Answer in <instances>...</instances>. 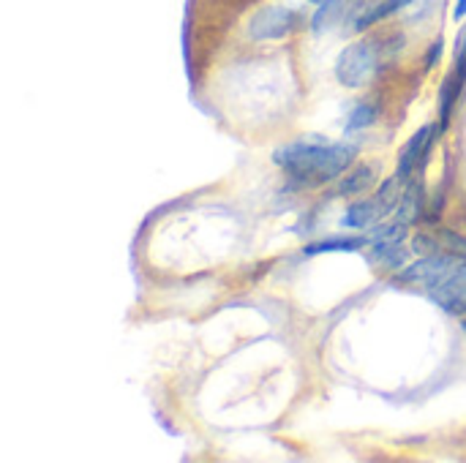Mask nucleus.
Here are the masks:
<instances>
[{"mask_svg":"<svg viewBox=\"0 0 466 463\" xmlns=\"http://www.w3.org/2000/svg\"><path fill=\"white\" fill-rule=\"evenodd\" d=\"M358 158L355 145H311V142H289L273 153V161L300 186H325L344 172Z\"/></svg>","mask_w":466,"mask_h":463,"instance_id":"nucleus-1","label":"nucleus"},{"mask_svg":"<svg viewBox=\"0 0 466 463\" xmlns=\"http://www.w3.org/2000/svg\"><path fill=\"white\" fill-rule=\"evenodd\" d=\"M401 183H404V180H401L399 175L390 177V180H385L382 188H380L374 196L355 202V205L347 210V216L341 218V224L350 226V229H366V226L380 224L385 216H390L393 210H399V202H401V188H399V186H401Z\"/></svg>","mask_w":466,"mask_h":463,"instance_id":"nucleus-2","label":"nucleus"},{"mask_svg":"<svg viewBox=\"0 0 466 463\" xmlns=\"http://www.w3.org/2000/svg\"><path fill=\"white\" fill-rule=\"evenodd\" d=\"M377 71H380V49L371 41L350 44L336 60V79L352 90L369 85L377 76Z\"/></svg>","mask_w":466,"mask_h":463,"instance_id":"nucleus-3","label":"nucleus"},{"mask_svg":"<svg viewBox=\"0 0 466 463\" xmlns=\"http://www.w3.org/2000/svg\"><path fill=\"white\" fill-rule=\"evenodd\" d=\"M459 262H461L459 254H431V257L404 267L399 273V281L401 284H420L426 289H434V287H442L453 276Z\"/></svg>","mask_w":466,"mask_h":463,"instance_id":"nucleus-4","label":"nucleus"},{"mask_svg":"<svg viewBox=\"0 0 466 463\" xmlns=\"http://www.w3.org/2000/svg\"><path fill=\"white\" fill-rule=\"evenodd\" d=\"M298 14L292 8L284 5H268L262 11H257L248 22V35L254 41H273V38H284L298 27Z\"/></svg>","mask_w":466,"mask_h":463,"instance_id":"nucleus-5","label":"nucleus"},{"mask_svg":"<svg viewBox=\"0 0 466 463\" xmlns=\"http://www.w3.org/2000/svg\"><path fill=\"white\" fill-rule=\"evenodd\" d=\"M431 128L429 126H423L410 142H407V147L401 150V156H399V177L401 180H410L412 175H415V169L420 166V164H426V158H429V150H431Z\"/></svg>","mask_w":466,"mask_h":463,"instance_id":"nucleus-6","label":"nucleus"},{"mask_svg":"<svg viewBox=\"0 0 466 463\" xmlns=\"http://www.w3.org/2000/svg\"><path fill=\"white\" fill-rule=\"evenodd\" d=\"M374 180H377V172H374V166H355V169H350V175L339 183V196H358V194H363V191H369L371 186H374Z\"/></svg>","mask_w":466,"mask_h":463,"instance_id":"nucleus-7","label":"nucleus"},{"mask_svg":"<svg viewBox=\"0 0 466 463\" xmlns=\"http://www.w3.org/2000/svg\"><path fill=\"white\" fill-rule=\"evenodd\" d=\"M412 3H415V0H380L377 5H371L369 11L360 14V19L355 22V30H366V27H371V25H377V22L393 16V14H399V11H404V8L412 5Z\"/></svg>","mask_w":466,"mask_h":463,"instance_id":"nucleus-8","label":"nucleus"},{"mask_svg":"<svg viewBox=\"0 0 466 463\" xmlns=\"http://www.w3.org/2000/svg\"><path fill=\"white\" fill-rule=\"evenodd\" d=\"M369 240L366 237H339V240H319L303 248L306 257H319V254H333V251H360Z\"/></svg>","mask_w":466,"mask_h":463,"instance_id":"nucleus-9","label":"nucleus"},{"mask_svg":"<svg viewBox=\"0 0 466 463\" xmlns=\"http://www.w3.org/2000/svg\"><path fill=\"white\" fill-rule=\"evenodd\" d=\"M420 207H423V188L412 183V186L404 191L401 202H399V221H401V224L418 221V218H420Z\"/></svg>","mask_w":466,"mask_h":463,"instance_id":"nucleus-10","label":"nucleus"},{"mask_svg":"<svg viewBox=\"0 0 466 463\" xmlns=\"http://www.w3.org/2000/svg\"><path fill=\"white\" fill-rule=\"evenodd\" d=\"M377 120V109L371 104H358L350 115V123H347V131H360L366 126H371Z\"/></svg>","mask_w":466,"mask_h":463,"instance_id":"nucleus-11","label":"nucleus"},{"mask_svg":"<svg viewBox=\"0 0 466 463\" xmlns=\"http://www.w3.org/2000/svg\"><path fill=\"white\" fill-rule=\"evenodd\" d=\"M453 16H456V19H464V16H466V0H459V3H456V14H453Z\"/></svg>","mask_w":466,"mask_h":463,"instance_id":"nucleus-12","label":"nucleus"},{"mask_svg":"<svg viewBox=\"0 0 466 463\" xmlns=\"http://www.w3.org/2000/svg\"><path fill=\"white\" fill-rule=\"evenodd\" d=\"M311 3H317V5H322V3H325V0H311Z\"/></svg>","mask_w":466,"mask_h":463,"instance_id":"nucleus-13","label":"nucleus"},{"mask_svg":"<svg viewBox=\"0 0 466 463\" xmlns=\"http://www.w3.org/2000/svg\"><path fill=\"white\" fill-rule=\"evenodd\" d=\"M464 333H466V322H464Z\"/></svg>","mask_w":466,"mask_h":463,"instance_id":"nucleus-14","label":"nucleus"}]
</instances>
